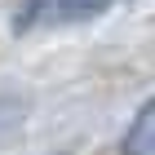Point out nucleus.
<instances>
[{
    "label": "nucleus",
    "mask_w": 155,
    "mask_h": 155,
    "mask_svg": "<svg viewBox=\"0 0 155 155\" xmlns=\"http://www.w3.org/2000/svg\"><path fill=\"white\" fill-rule=\"evenodd\" d=\"M120 155H155V107L151 102H142L137 115H133V124L124 129Z\"/></svg>",
    "instance_id": "obj_1"
},
{
    "label": "nucleus",
    "mask_w": 155,
    "mask_h": 155,
    "mask_svg": "<svg viewBox=\"0 0 155 155\" xmlns=\"http://www.w3.org/2000/svg\"><path fill=\"white\" fill-rule=\"evenodd\" d=\"M22 120V97H13V93H0V137L13 129Z\"/></svg>",
    "instance_id": "obj_3"
},
{
    "label": "nucleus",
    "mask_w": 155,
    "mask_h": 155,
    "mask_svg": "<svg viewBox=\"0 0 155 155\" xmlns=\"http://www.w3.org/2000/svg\"><path fill=\"white\" fill-rule=\"evenodd\" d=\"M115 0H53V9L62 18H97V13H107Z\"/></svg>",
    "instance_id": "obj_2"
}]
</instances>
